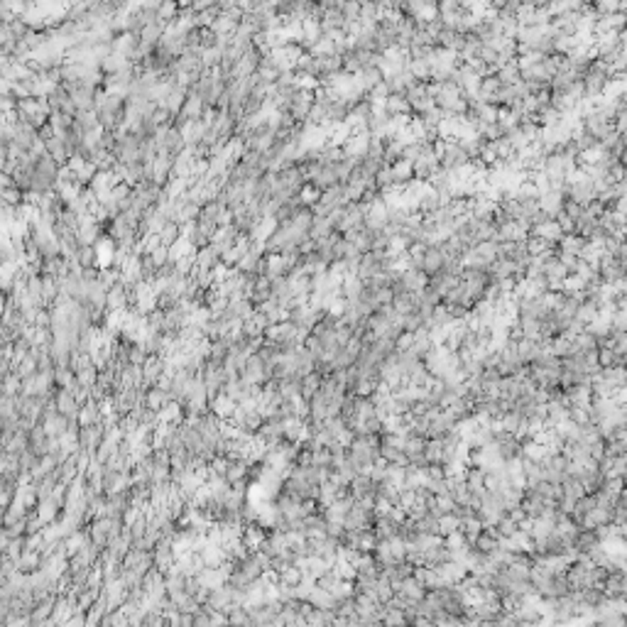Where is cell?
I'll return each mask as SVG.
<instances>
[{"mask_svg":"<svg viewBox=\"0 0 627 627\" xmlns=\"http://www.w3.org/2000/svg\"><path fill=\"white\" fill-rule=\"evenodd\" d=\"M606 595L610 603H625L627 606V566H617L606 573Z\"/></svg>","mask_w":627,"mask_h":627,"instance_id":"3957f363","label":"cell"},{"mask_svg":"<svg viewBox=\"0 0 627 627\" xmlns=\"http://www.w3.org/2000/svg\"><path fill=\"white\" fill-rule=\"evenodd\" d=\"M606 568L590 559V556H576L566 568V578L571 590H588V588H603L606 584Z\"/></svg>","mask_w":627,"mask_h":627,"instance_id":"6da1fadb","label":"cell"},{"mask_svg":"<svg viewBox=\"0 0 627 627\" xmlns=\"http://www.w3.org/2000/svg\"><path fill=\"white\" fill-rule=\"evenodd\" d=\"M529 236H537V238H542V240L556 245V243L564 238V228L556 218H546V220H542V223H537V226L529 231Z\"/></svg>","mask_w":627,"mask_h":627,"instance_id":"277c9868","label":"cell"},{"mask_svg":"<svg viewBox=\"0 0 627 627\" xmlns=\"http://www.w3.org/2000/svg\"><path fill=\"white\" fill-rule=\"evenodd\" d=\"M527 3H529L532 8H549L551 0H527Z\"/></svg>","mask_w":627,"mask_h":627,"instance_id":"52a82bcc","label":"cell"},{"mask_svg":"<svg viewBox=\"0 0 627 627\" xmlns=\"http://www.w3.org/2000/svg\"><path fill=\"white\" fill-rule=\"evenodd\" d=\"M613 79H615V72H613L606 61H600L598 56H593V59H590V64L586 66L584 76H581V91H584V101H590V103H595L598 99H603Z\"/></svg>","mask_w":627,"mask_h":627,"instance_id":"7a4b0ae2","label":"cell"},{"mask_svg":"<svg viewBox=\"0 0 627 627\" xmlns=\"http://www.w3.org/2000/svg\"><path fill=\"white\" fill-rule=\"evenodd\" d=\"M319 198H321V189L314 187V184H307V187H302V192H299V201H302L304 206L319 204Z\"/></svg>","mask_w":627,"mask_h":627,"instance_id":"8992f818","label":"cell"},{"mask_svg":"<svg viewBox=\"0 0 627 627\" xmlns=\"http://www.w3.org/2000/svg\"><path fill=\"white\" fill-rule=\"evenodd\" d=\"M169 392L165 390V387H150V390H145V407L154 409V412H160L162 407H167L169 404Z\"/></svg>","mask_w":627,"mask_h":627,"instance_id":"5b68a950","label":"cell"}]
</instances>
